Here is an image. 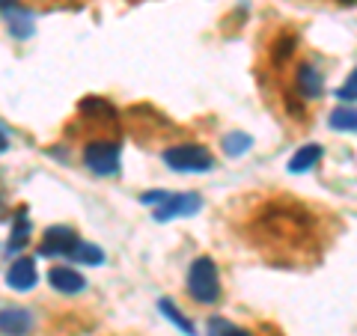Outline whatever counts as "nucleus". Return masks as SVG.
Returning <instances> with one entry per match:
<instances>
[{
  "mask_svg": "<svg viewBox=\"0 0 357 336\" xmlns=\"http://www.w3.org/2000/svg\"><path fill=\"white\" fill-rule=\"evenodd\" d=\"M188 295H191L197 304H215L220 298V280H218V268L208 256H199L194 259L191 271H188Z\"/></svg>",
  "mask_w": 357,
  "mask_h": 336,
  "instance_id": "obj_1",
  "label": "nucleus"
},
{
  "mask_svg": "<svg viewBox=\"0 0 357 336\" xmlns=\"http://www.w3.org/2000/svg\"><path fill=\"white\" fill-rule=\"evenodd\" d=\"M164 164L176 173H208L215 167V158L206 146L197 143H178V146L164 152Z\"/></svg>",
  "mask_w": 357,
  "mask_h": 336,
  "instance_id": "obj_2",
  "label": "nucleus"
},
{
  "mask_svg": "<svg viewBox=\"0 0 357 336\" xmlns=\"http://www.w3.org/2000/svg\"><path fill=\"white\" fill-rule=\"evenodd\" d=\"M84 164L96 176H116L119 173V143L107 137H96L84 146Z\"/></svg>",
  "mask_w": 357,
  "mask_h": 336,
  "instance_id": "obj_3",
  "label": "nucleus"
},
{
  "mask_svg": "<svg viewBox=\"0 0 357 336\" xmlns=\"http://www.w3.org/2000/svg\"><path fill=\"white\" fill-rule=\"evenodd\" d=\"M81 244L77 232L72 227H48L42 232V241H39V253L42 256H72V250Z\"/></svg>",
  "mask_w": 357,
  "mask_h": 336,
  "instance_id": "obj_4",
  "label": "nucleus"
},
{
  "mask_svg": "<svg viewBox=\"0 0 357 336\" xmlns=\"http://www.w3.org/2000/svg\"><path fill=\"white\" fill-rule=\"evenodd\" d=\"M203 208V199L197 194H170L161 206H155V220H173V217H191Z\"/></svg>",
  "mask_w": 357,
  "mask_h": 336,
  "instance_id": "obj_5",
  "label": "nucleus"
},
{
  "mask_svg": "<svg viewBox=\"0 0 357 336\" xmlns=\"http://www.w3.org/2000/svg\"><path fill=\"white\" fill-rule=\"evenodd\" d=\"M36 280H39L36 265H33V259H27V256L15 259L6 271V283H9V289H15V292H27V289L36 286Z\"/></svg>",
  "mask_w": 357,
  "mask_h": 336,
  "instance_id": "obj_6",
  "label": "nucleus"
},
{
  "mask_svg": "<svg viewBox=\"0 0 357 336\" xmlns=\"http://www.w3.org/2000/svg\"><path fill=\"white\" fill-rule=\"evenodd\" d=\"M30 328H33V316L24 307L0 310V333H6V336H27Z\"/></svg>",
  "mask_w": 357,
  "mask_h": 336,
  "instance_id": "obj_7",
  "label": "nucleus"
},
{
  "mask_svg": "<svg viewBox=\"0 0 357 336\" xmlns=\"http://www.w3.org/2000/svg\"><path fill=\"white\" fill-rule=\"evenodd\" d=\"M48 283L57 289L63 295H77L86 289V280L75 271V268H66V265H54L51 274H48Z\"/></svg>",
  "mask_w": 357,
  "mask_h": 336,
  "instance_id": "obj_8",
  "label": "nucleus"
},
{
  "mask_svg": "<svg viewBox=\"0 0 357 336\" xmlns=\"http://www.w3.org/2000/svg\"><path fill=\"white\" fill-rule=\"evenodd\" d=\"M295 86L304 98H319L321 89H325V77H321V72L312 63H301L295 72Z\"/></svg>",
  "mask_w": 357,
  "mask_h": 336,
  "instance_id": "obj_9",
  "label": "nucleus"
},
{
  "mask_svg": "<svg viewBox=\"0 0 357 336\" xmlns=\"http://www.w3.org/2000/svg\"><path fill=\"white\" fill-rule=\"evenodd\" d=\"M27 241H30V217H27V208H18L15 211V220H13V235H9V244H6L9 256L24 250Z\"/></svg>",
  "mask_w": 357,
  "mask_h": 336,
  "instance_id": "obj_10",
  "label": "nucleus"
},
{
  "mask_svg": "<svg viewBox=\"0 0 357 336\" xmlns=\"http://www.w3.org/2000/svg\"><path fill=\"white\" fill-rule=\"evenodd\" d=\"M319 161H321V146L319 143H307V146H301L292 158H289V173H307Z\"/></svg>",
  "mask_w": 357,
  "mask_h": 336,
  "instance_id": "obj_11",
  "label": "nucleus"
},
{
  "mask_svg": "<svg viewBox=\"0 0 357 336\" xmlns=\"http://www.w3.org/2000/svg\"><path fill=\"white\" fill-rule=\"evenodd\" d=\"M6 24H9V33H13L15 39L33 36V15L24 13V9H18V6L6 9Z\"/></svg>",
  "mask_w": 357,
  "mask_h": 336,
  "instance_id": "obj_12",
  "label": "nucleus"
},
{
  "mask_svg": "<svg viewBox=\"0 0 357 336\" xmlns=\"http://www.w3.org/2000/svg\"><path fill=\"white\" fill-rule=\"evenodd\" d=\"M250 146H253V137H250V134H244V131H232V134L223 137V152L232 155V158H238V155L250 152Z\"/></svg>",
  "mask_w": 357,
  "mask_h": 336,
  "instance_id": "obj_13",
  "label": "nucleus"
},
{
  "mask_svg": "<svg viewBox=\"0 0 357 336\" xmlns=\"http://www.w3.org/2000/svg\"><path fill=\"white\" fill-rule=\"evenodd\" d=\"M328 122L333 131H357V107H337Z\"/></svg>",
  "mask_w": 357,
  "mask_h": 336,
  "instance_id": "obj_14",
  "label": "nucleus"
},
{
  "mask_svg": "<svg viewBox=\"0 0 357 336\" xmlns=\"http://www.w3.org/2000/svg\"><path fill=\"white\" fill-rule=\"evenodd\" d=\"M158 307H161V312H164V316H167V319H170V321L176 324V328H182V333H185V336H197V330H194V324H191V321H188V319L182 316V312H178V310L173 307V300H167V298H161V300H158Z\"/></svg>",
  "mask_w": 357,
  "mask_h": 336,
  "instance_id": "obj_15",
  "label": "nucleus"
},
{
  "mask_svg": "<svg viewBox=\"0 0 357 336\" xmlns=\"http://www.w3.org/2000/svg\"><path fill=\"white\" fill-rule=\"evenodd\" d=\"M72 259H75V262H84V265H102V262H105V253L98 250V247H93V244L81 241V244H77V247L72 250Z\"/></svg>",
  "mask_w": 357,
  "mask_h": 336,
  "instance_id": "obj_16",
  "label": "nucleus"
},
{
  "mask_svg": "<svg viewBox=\"0 0 357 336\" xmlns=\"http://www.w3.org/2000/svg\"><path fill=\"white\" fill-rule=\"evenodd\" d=\"M208 336H250V333L236 328V324L227 321V319H211L208 321Z\"/></svg>",
  "mask_w": 357,
  "mask_h": 336,
  "instance_id": "obj_17",
  "label": "nucleus"
},
{
  "mask_svg": "<svg viewBox=\"0 0 357 336\" xmlns=\"http://www.w3.org/2000/svg\"><path fill=\"white\" fill-rule=\"evenodd\" d=\"M337 96L342 98V102H357V69L351 72L349 81H345V84L337 89Z\"/></svg>",
  "mask_w": 357,
  "mask_h": 336,
  "instance_id": "obj_18",
  "label": "nucleus"
},
{
  "mask_svg": "<svg viewBox=\"0 0 357 336\" xmlns=\"http://www.w3.org/2000/svg\"><path fill=\"white\" fill-rule=\"evenodd\" d=\"M167 197H170V194H167V190H155V194H143L140 199H143V203H146V206H161Z\"/></svg>",
  "mask_w": 357,
  "mask_h": 336,
  "instance_id": "obj_19",
  "label": "nucleus"
},
{
  "mask_svg": "<svg viewBox=\"0 0 357 336\" xmlns=\"http://www.w3.org/2000/svg\"><path fill=\"white\" fill-rule=\"evenodd\" d=\"M6 146H9V137L3 134V128H0V152H6Z\"/></svg>",
  "mask_w": 357,
  "mask_h": 336,
  "instance_id": "obj_20",
  "label": "nucleus"
},
{
  "mask_svg": "<svg viewBox=\"0 0 357 336\" xmlns=\"http://www.w3.org/2000/svg\"><path fill=\"white\" fill-rule=\"evenodd\" d=\"M18 3V0H0V9H13Z\"/></svg>",
  "mask_w": 357,
  "mask_h": 336,
  "instance_id": "obj_21",
  "label": "nucleus"
},
{
  "mask_svg": "<svg viewBox=\"0 0 357 336\" xmlns=\"http://www.w3.org/2000/svg\"><path fill=\"white\" fill-rule=\"evenodd\" d=\"M342 3H357V0H342Z\"/></svg>",
  "mask_w": 357,
  "mask_h": 336,
  "instance_id": "obj_22",
  "label": "nucleus"
}]
</instances>
